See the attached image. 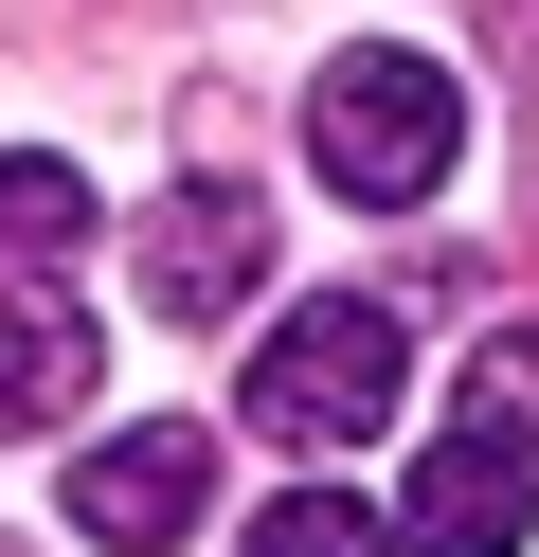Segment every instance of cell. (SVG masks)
I'll return each mask as SVG.
<instances>
[{"label":"cell","mask_w":539,"mask_h":557,"mask_svg":"<svg viewBox=\"0 0 539 557\" xmlns=\"http://www.w3.org/2000/svg\"><path fill=\"white\" fill-rule=\"evenodd\" d=\"M306 162L359 198V216L450 198V162H467V90H450V54H414V37L323 54V73H306Z\"/></svg>","instance_id":"cell-1"},{"label":"cell","mask_w":539,"mask_h":557,"mask_svg":"<svg viewBox=\"0 0 539 557\" xmlns=\"http://www.w3.org/2000/svg\"><path fill=\"white\" fill-rule=\"evenodd\" d=\"M395 396H414V342H395V306H359V288H306L270 342H252V377H234V413H252L270 449H306V468L378 449Z\"/></svg>","instance_id":"cell-2"},{"label":"cell","mask_w":539,"mask_h":557,"mask_svg":"<svg viewBox=\"0 0 539 557\" xmlns=\"http://www.w3.org/2000/svg\"><path fill=\"white\" fill-rule=\"evenodd\" d=\"M539 540V432L503 377H467L450 432L414 449V485H395V557H522Z\"/></svg>","instance_id":"cell-3"},{"label":"cell","mask_w":539,"mask_h":557,"mask_svg":"<svg viewBox=\"0 0 539 557\" xmlns=\"http://www.w3.org/2000/svg\"><path fill=\"white\" fill-rule=\"evenodd\" d=\"M126 252H144V306H162V324H234V306L270 288V198H252L234 162H198L180 198L126 216Z\"/></svg>","instance_id":"cell-4"},{"label":"cell","mask_w":539,"mask_h":557,"mask_svg":"<svg viewBox=\"0 0 539 557\" xmlns=\"http://www.w3.org/2000/svg\"><path fill=\"white\" fill-rule=\"evenodd\" d=\"M198 504H216V432L198 413H144V432H108L90 468H72V521H90L108 557H180Z\"/></svg>","instance_id":"cell-5"},{"label":"cell","mask_w":539,"mask_h":557,"mask_svg":"<svg viewBox=\"0 0 539 557\" xmlns=\"http://www.w3.org/2000/svg\"><path fill=\"white\" fill-rule=\"evenodd\" d=\"M90 360H108V342H90L72 288H0V449H19V432H72Z\"/></svg>","instance_id":"cell-6"},{"label":"cell","mask_w":539,"mask_h":557,"mask_svg":"<svg viewBox=\"0 0 539 557\" xmlns=\"http://www.w3.org/2000/svg\"><path fill=\"white\" fill-rule=\"evenodd\" d=\"M108 234V198L54 145H0V288H72V252Z\"/></svg>","instance_id":"cell-7"},{"label":"cell","mask_w":539,"mask_h":557,"mask_svg":"<svg viewBox=\"0 0 539 557\" xmlns=\"http://www.w3.org/2000/svg\"><path fill=\"white\" fill-rule=\"evenodd\" d=\"M234 557H395V521L378 504H342V485H287V504H252V540Z\"/></svg>","instance_id":"cell-8"},{"label":"cell","mask_w":539,"mask_h":557,"mask_svg":"<svg viewBox=\"0 0 539 557\" xmlns=\"http://www.w3.org/2000/svg\"><path fill=\"white\" fill-rule=\"evenodd\" d=\"M0 557H19V540H0Z\"/></svg>","instance_id":"cell-9"}]
</instances>
